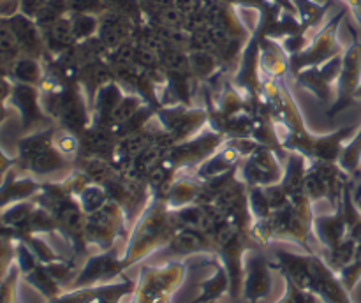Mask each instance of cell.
<instances>
[{"instance_id": "cell-1", "label": "cell", "mask_w": 361, "mask_h": 303, "mask_svg": "<svg viewBox=\"0 0 361 303\" xmlns=\"http://www.w3.org/2000/svg\"><path fill=\"white\" fill-rule=\"evenodd\" d=\"M175 231L176 224L173 218V210L164 199L152 196L137 217L129 236L126 252L122 256L123 268L129 270L141 259L168 245Z\"/></svg>"}, {"instance_id": "cell-2", "label": "cell", "mask_w": 361, "mask_h": 303, "mask_svg": "<svg viewBox=\"0 0 361 303\" xmlns=\"http://www.w3.org/2000/svg\"><path fill=\"white\" fill-rule=\"evenodd\" d=\"M55 127L34 130L18 141L16 169L27 175H51L69 166L66 155L55 147Z\"/></svg>"}, {"instance_id": "cell-3", "label": "cell", "mask_w": 361, "mask_h": 303, "mask_svg": "<svg viewBox=\"0 0 361 303\" xmlns=\"http://www.w3.org/2000/svg\"><path fill=\"white\" fill-rule=\"evenodd\" d=\"M187 264L169 261L161 266H143L133 291L130 303H171L173 295L183 284Z\"/></svg>"}, {"instance_id": "cell-4", "label": "cell", "mask_w": 361, "mask_h": 303, "mask_svg": "<svg viewBox=\"0 0 361 303\" xmlns=\"http://www.w3.org/2000/svg\"><path fill=\"white\" fill-rule=\"evenodd\" d=\"M348 16V9H341L317 34L310 39L307 48L303 51L296 53V55L289 56V70L293 74L300 73L309 67L321 66V63L328 62L334 56L344 53L341 41H338V27Z\"/></svg>"}, {"instance_id": "cell-5", "label": "cell", "mask_w": 361, "mask_h": 303, "mask_svg": "<svg viewBox=\"0 0 361 303\" xmlns=\"http://www.w3.org/2000/svg\"><path fill=\"white\" fill-rule=\"evenodd\" d=\"M127 221L126 210L115 201H108L94 214L87 215L85 222V240L88 245H95L101 252L111 250L116 240L126 235Z\"/></svg>"}, {"instance_id": "cell-6", "label": "cell", "mask_w": 361, "mask_h": 303, "mask_svg": "<svg viewBox=\"0 0 361 303\" xmlns=\"http://www.w3.org/2000/svg\"><path fill=\"white\" fill-rule=\"evenodd\" d=\"M353 32V42L342 53V69L337 80V90L331 108L328 109V116H335L337 113L344 111L345 108L356 101V90L361 85V41Z\"/></svg>"}, {"instance_id": "cell-7", "label": "cell", "mask_w": 361, "mask_h": 303, "mask_svg": "<svg viewBox=\"0 0 361 303\" xmlns=\"http://www.w3.org/2000/svg\"><path fill=\"white\" fill-rule=\"evenodd\" d=\"M7 102L20 113L21 129L25 132H34V130L53 127V120L42 109L41 88L39 87L14 83L13 81V90H11L9 101Z\"/></svg>"}, {"instance_id": "cell-8", "label": "cell", "mask_w": 361, "mask_h": 303, "mask_svg": "<svg viewBox=\"0 0 361 303\" xmlns=\"http://www.w3.org/2000/svg\"><path fill=\"white\" fill-rule=\"evenodd\" d=\"M123 273H126V268H123L122 256H118L115 249L104 250V252L88 257L87 263L83 264V268L78 271L74 280L71 282L69 289L109 284L116 277H122Z\"/></svg>"}, {"instance_id": "cell-9", "label": "cell", "mask_w": 361, "mask_h": 303, "mask_svg": "<svg viewBox=\"0 0 361 303\" xmlns=\"http://www.w3.org/2000/svg\"><path fill=\"white\" fill-rule=\"evenodd\" d=\"M310 280L307 291L314 292L323 303H353L351 292L342 284L337 271L328 266L317 254H310Z\"/></svg>"}, {"instance_id": "cell-10", "label": "cell", "mask_w": 361, "mask_h": 303, "mask_svg": "<svg viewBox=\"0 0 361 303\" xmlns=\"http://www.w3.org/2000/svg\"><path fill=\"white\" fill-rule=\"evenodd\" d=\"M226 136L210 130V132H201L200 136H192L189 140L176 143L168 154V161L173 168L178 171L180 168H189V166H200L208 157L215 154L221 148Z\"/></svg>"}, {"instance_id": "cell-11", "label": "cell", "mask_w": 361, "mask_h": 303, "mask_svg": "<svg viewBox=\"0 0 361 303\" xmlns=\"http://www.w3.org/2000/svg\"><path fill=\"white\" fill-rule=\"evenodd\" d=\"M274 278H271V263L267 259L261 247L249 250L243 270L242 296L249 303H259L271 292Z\"/></svg>"}, {"instance_id": "cell-12", "label": "cell", "mask_w": 361, "mask_h": 303, "mask_svg": "<svg viewBox=\"0 0 361 303\" xmlns=\"http://www.w3.org/2000/svg\"><path fill=\"white\" fill-rule=\"evenodd\" d=\"M342 69V53L341 55L334 56L328 62L321 63V66L309 67L300 73L295 74V80L300 87L307 88L312 92L321 102L330 104L331 97H334L335 90L334 85H337L338 76H341Z\"/></svg>"}, {"instance_id": "cell-13", "label": "cell", "mask_w": 361, "mask_h": 303, "mask_svg": "<svg viewBox=\"0 0 361 303\" xmlns=\"http://www.w3.org/2000/svg\"><path fill=\"white\" fill-rule=\"evenodd\" d=\"M157 118L164 125L176 143L189 140L201 129L208 120V113L204 109H192L190 106H164L157 111Z\"/></svg>"}, {"instance_id": "cell-14", "label": "cell", "mask_w": 361, "mask_h": 303, "mask_svg": "<svg viewBox=\"0 0 361 303\" xmlns=\"http://www.w3.org/2000/svg\"><path fill=\"white\" fill-rule=\"evenodd\" d=\"M242 175H243V182H245L249 187L275 185V183L281 182L282 178L277 157L271 154L270 148L263 147V144H259V147H257L256 150L245 159Z\"/></svg>"}, {"instance_id": "cell-15", "label": "cell", "mask_w": 361, "mask_h": 303, "mask_svg": "<svg viewBox=\"0 0 361 303\" xmlns=\"http://www.w3.org/2000/svg\"><path fill=\"white\" fill-rule=\"evenodd\" d=\"M6 20L13 30L14 37H16L21 55L42 60V56L46 55V48L37 21L27 14L20 13V11L11 14V16H6Z\"/></svg>"}, {"instance_id": "cell-16", "label": "cell", "mask_w": 361, "mask_h": 303, "mask_svg": "<svg viewBox=\"0 0 361 303\" xmlns=\"http://www.w3.org/2000/svg\"><path fill=\"white\" fill-rule=\"evenodd\" d=\"M134 30H136V23L126 14L115 13V11H104L99 14L97 37L108 51H113L123 42L130 41Z\"/></svg>"}, {"instance_id": "cell-17", "label": "cell", "mask_w": 361, "mask_h": 303, "mask_svg": "<svg viewBox=\"0 0 361 303\" xmlns=\"http://www.w3.org/2000/svg\"><path fill=\"white\" fill-rule=\"evenodd\" d=\"M192 254H210L215 256V245L210 236L201 229L178 228L173 235L171 242L166 245L164 256L185 257Z\"/></svg>"}, {"instance_id": "cell-18", "label": "cell", "mask_w": 361, "mask_h": 303, "mask_svg": "<svg viewBox=\"0 0 361 303\" xmlns=\"http://www.w3.org/2000/svg\"><path fill=\"white\" fill-rule=\"evenodd\" d=\"M41 185L42 183L35 182L32 176L16 169V166L11 168L2 176V183H0V210L20 201L34 199L41 190Z\"/></svg>"}, {"instance_id": "cell-19", "label": "cell", "mask_w": 361, "mask_h": 303, "mask_svg": "<svg viewBox=\"0 0 361 303\" xmlns=\"http://www.w3.org/2000/svg\"><path fill=\"white\" fill-rule=\"evenodd\" d=\"M312 233L316 235L317 242L326 250L335 249L338 243L344 242V238L348 236V222H345L344 210H342V201L335 208V214L314 217Z\"/></svg>"}, {"instance_id": "cell-20", "label": "cell", "mask_w": 361, "mask_h": 303, "mask_svg": "<svg viewBox=\"0 0 361 303\" xmlns=\"http://www.w3.org/2000/svg\"><path fill=\"white\" fill-rule=\"evenodd\" d=\"M39 28H41L42 41H44L46 55L59 56L62 55V53H66L67 49L73 48L78 42L76 37H74L69 14L59 18V20H55L53 23H48L44 25V27Z\"/></svg>"}, {"instance_id": "cell-21", "label": "cell", "mask_w": 361, "mask_h": 303, "mask_svg": "<svg viewBox=\"0 0 361 303\" xmlns=\"http://www.w3.org/2000/svg\"><path fill=\"white\" fill-rule=\"evenodd\" d=\"M355 129L356 127H342V129L335 130V132L323 134V136H312L309 159H314V161L338 162L342 148H344V141L348 140L349 134Z\"/></svg>"}, {"instance_id": "cell-22", "label": "cell", "mask_w": 361, "mask_h": 303, "mask_svg": "<svg viewBox=\"0 0 361 303\" xmlns=\"http://www.w3.org/2000/svg\"><path fill=\"white\" fill-rule=\"evenodd\" d=\"M240 159H242L240 152L231 143H228V147L219 148L212 157H208L207 161L197 166L196 178L201 182H207L215 176L224 175V173L231 171L233 168H238Z\"/></svg>"}, {"instance_id": "cell-23", "label": "cell", "mask_w": 361, "mask_h": 303, "mask_svg": "<svg viewBox=\"0 0 361 303\" xmlns=\"http://www.w3.org/2000/svg\"><path fill=\"white\" fill-rule=\"evenodd\" d=\"M229 287L231 282H229L228 270L222 263H215V273L201 282V292L192 303H215L222 295L229 292Z\"/></svg>"}, {"instance_id": "cell-24", "label": "cell", "mask_w": 361, "mask_h": 303, "mask_svg": "<svg viewBox=\"0 0 361 303\" xmlns=\"http://www.w3.org/2000/svg\"><path fill=\"white\" fill-rule=\"evenodd\" d=\"M201 183H197L192 178H175V182L169 187L168 194H166V203L171 210H178V208L189 206V204L196 203L197 194H200Z\"/></svg>"}, {"instance_id": "cell-25", "label": "cell", "mask_w": 361, "mask_h": 303, "mask_svg": "<svg viewBox=\"0 0 361 303\" xmlns=\"http://www.w3.org/2000/svg\"><path fill=\"white\" fill-rule=\"evenodd\" d=\"M21 277H23L25 282H27V284H30L35 291L41 292V295L44 296L48 302L49 299L56 298V296H60L63 292L62 284H60V282L56 280L51 273H49L48 268H46V264H42V263H39L37 266L32 268L30 271H27V273L21 275Z\"/></svg>"}, {"instance_id": "cell-26", "label": "cell", "mask_w": 361, "mask_h": 303, "mask_svg": "<svg viewBox=\"0 0 361 303\" xmlns=\"http://www.w3.org/2000/svg\"><path fill=\"white\" fill-rule=\"evenodd\" d=\"M44 78V66L42 60L32 58V56L21 55L20 58L14 62L13 69H11L9 80L14 83H25V85H34L39 87Z\"/></svg>"}, {"instance_id": "cell-27", "label": "cell", "mask_w": 361, "mask_h": 303, "mask_svg": "<svg viewBox=\"0 0 361 303\" xmlns=\"http://www.w3.org/2000/svg\"><path fill=\"white\" fill-rule=\"evenodd\" d=\"M356 250H358V242L353 236L348 235L344 238V242L338 243L335 249L328 250V256L324 261H326L331 270L338 273V271L344 270L348 264H351L355 261Z\"/></svg>"}, {"instance_id": "cell-28", "label": "cell", "mask_w": 361, "mask_h": 303, "mask_svg": "<svg viewBox=\"0 0 361 303\" xmlns=\"http://www.w3.org/2000/svg\"><path fill=\"white\" fill-rule=\"evenodd\" d=\"M360 164H361V125L360 129H356V134L351 137V141H349L348 144H344L341 157H338V166H341V168L351 176H356V173L360 171Z\"/></svg>"}, {"instance_id": "cell-29", "label": "cell", "mask_w": 361, "mask_h": 303, "mask_svg": "<svg viewBox=\"0 0 361 303\" xmlns=\"http://www.w3.org/2000/svg\"><path fill=\"white\" fill-rule=\"evenodd\" d=\"M71 25H73L74 37L78 42L87 41L97 35L99 30V14L90 13H74L69 14Z\"/></svg>"}, {"instance_id": "cell-30", "label": "cell", "mask_w": 361, "mask_h": 303, "mask_svg": "<svg viewBox=\"0 0 361 303\" xmlns=\"http://www.w3.org/2000/svg\"><path fill=\"white\" fill-rule=\"evenodd\" d=\"M16 240L23 242L25 245L34 252V256L37 257L39 263L49 264V263H55V261L63 259V257L59 256V254H56L55 250L44 242V240L39 238V235H27V233H20V235H16Z\"/></svg>"}, {"instance_id": "cell-31", "label": "cell", "mask_w": 361, "mask_h": 303, "mask_svg": "<svg viewBox=\"0 0 361 303\" xmlns=\"http://www.w3.org/2000/svg\"><path fill=\"white\" fill-rule=\"evenodd\" d=\"M145 104H147V102H145L140 95H136V94L123 95V99L120 101V104L116 106L115 111H113V115H111L113 129H115L116 125H120V123L127 122L130 116L136 115V113L140 111Z\"/></svg>"}, {"instance_id": "cell-32", "label": "cell", "mask_w": 361, "mask_h": 303, "mask_svg": "<svg viewBox=\"0 0 361 303\" xmlns=\"http://www.w3.org/2000/svg\"><path fill=\"white\" fill-rule=\"evenodd\" d=\"M78 201H80L81 208H83L85 214H94L99 208L104 206L108 203V194H106L104 187L97 185V183H90L83 192L78 196Z\"/></svg>"}, {"instance_id": "cell-33", "label": "cell", "mask_w": 361, "mask_h": 303, "mask_svg": "<svg viewBox=\"0 0 361 303\" xmlns=\"http://www.w3.org/2000/svg\"><path fill=\"white\" fill-rule=\"evenodd\" d=\"M67 14L69 13H67L66 0H42L34 20L37 21L39 27H44V25L53 23L55 20L67 16Z\"/></svg>"}, {"instance_id": "cell-34", "label": "cell", "mask_w": 361, "mask_h": 303, "mask_svg": "<svg viewBox=\"0 0 361 303\" xmlns=\"http://www.w3.org/2000/svg\"><path fill=\"white\" fill-rule=\"evenodd\" d=\"M249 210L252 214L254 221L270 217L271 206L267 197V192H264V187H249Z\"/></svg>"}, {"instance_id": "cell-35", "label": "cell", "mask_w": 361, "mask_h": 303, "mask_svg": "<svg viewBox=\"0 0 361 303\" xmlns=\"http://www.w3.org/2000/svg\"><path fill=\"white\" fill-rule=\"evenodd\" d=\"M106 11H115V13L126 14L136 25L145 23V13L140 0H104Z\"/></svg>"}, {"instance_id": "cell-36", "label": "cell", "mask_w": 361, "mask_h": 303, "mask_svg": "<svg viewBox=\"0 0 361 303\" xmlns=\"http://www.w3.org/2000/svg\"><path fill=\"white\" fill-rule=\"evenodd\" d=\"M97 298L99 285H90V287L69 289L56 298L49 299L48 303H97Z\"/></svg>"}, {"instance_id": "cell-37", "label": "cell", "mask_w": 361, "mask_h": 303, "mask_svg": "<svg viewBox=\"0 0 361 303\" xmlns=\"http://www.w3.org/2000/svg\"><path fill=\"white\" fill-rule=\"evenodd\" d=\"M284 280H286V292L277 303H323L316 295H314V292L298 287L291 278L284 277Z\"/></svg>"}, {"instance_id": "cell-38", "label": "cell", "mask_w": 361, "mask_h": 303, "mask_svg": "<svg viewBox=\"0 0 361 303\" xmlns=\"http://www.w3.org/2000/svg\"><path fill=\"white\" fill-rule=\"evenodd\" d=\"M21 277V271L18 266H11L9 273L0 282V303H18V280Z\"/></svg>"}, {"instance_id": "cell-39", "label": "cell", "mask_w": 361, "mask_h": 303, "mask_svg": "<svg viewBox=\"0 0 361 303\" xmlns=\"http://www.w3.org/2000/svg\"><path fill=\"white\" fill-rule=\"evenodd\" d=\"M67 13H90L102 14L106 11L104 0H66Z\"/></svg>"}, {"instance_id": "cell-40", "label": "cell", "mask_w": 361, "mask_h": 303, "mask_svg": "<svg viewBox=\"0 0 361 303\" xmlns=\"http://www.w3.org/2000/svg\"><path fill=\"white\" fill-rule=\"evenodd\" d=\"M143 13H152V11L166 9V7H175V0H140Z\"/></svg>"}, {"instance_id": "cell-41", "label": "cell", "mask_w": 361, "mask_h": 303, "mask_svg": "<svg viewBox=\"0 0 361 303\" xmlns=\"http://www.w3.org/2000/svg\"><path fill=\"white\" fill-rule=\"evenodd\" d=\"M18 4H20V13L27 14V16L30 18H35L42 0H18Z\"/></svg>"}, {"instance_id": "cell-42", "label": "cell", "mask_w": 361, "mask_h": 303, "mask_svg": "<svg viewBox=\"0 0 361 303\" xmlns=\"http://www.w3.org/2000/svg\"><path fill=\"white\" fill-rule=\"evenodd\" d=\"M16 166V157H9V155L4 154V150L0 148V178L9 171L11 168Z\"/></svg>"}, {"instance_id": "cell-43", "label": "cell", "mask_w": 361, "mask_h": 303, "mask_svg": "<svg viewBox=\"0 0 361 303\" xmlns=\"http://www.w3.org/2000/svg\"><path fill=\"white\" fill-rule=\"evenodd\" d=\"M348 4V9L351 11L355 20L358 21V25L361 27V0H344Z\"/></svg>"}, {"instance_id": "cell-44", "label": "cell", "mask_w": 361, "mask_h": 303, "mask_svg": "<svg viewBox=\"0 0 361 303\" xmlns=\"http://www.w3.org/2000/svg\"><path fill=\"white\" fill-rule=\"evenodd\" d=\"M274 2L279 4L282 9H286V11H289V13L296 14V7H295V4H293V0H274Z\"/></svg>"}, {"instance_id": "cell-45", "label": "cell", "mask_w": 361, "mask_h": 303, "mask_svg": "<svg viewBox=\"0 0 361 303\" xmlns=\"http://www.w3.org/2000/svg\"><path fill=\"white\" fill-rule=\"evenodd\" d=\"M355 99H361V85H360V88H358V90H356V95H355Z\"/></svg>"}, {"instance_id": "cell-46", "label": "cell", "mask_w": 361, "mask_h": 303, "mask_svg": "<svg viewBox=\"0 0 361 303\" xmlns=\"http://www.w3.org/2000/svg\"><path fill=\"white\" fill-rule=\"evenodd\" d=\"M314 2H317V4H324V2H326V0H314Z\"/></svg>"}, {"instance_id": "cell-47", "label": "cell", "mask_w": 361, "mask_h": 303, "mask_svg": "<svg viewBox=\"0 0 361 303\" xmlns=\"http://www.w3.org/2000/svg\"><path fill=\"white\" fill-rule=\"evenodd\" d=\"M2 225H4V224H2V215H0V228H2Z\"/></svg>"}]
</instances>
